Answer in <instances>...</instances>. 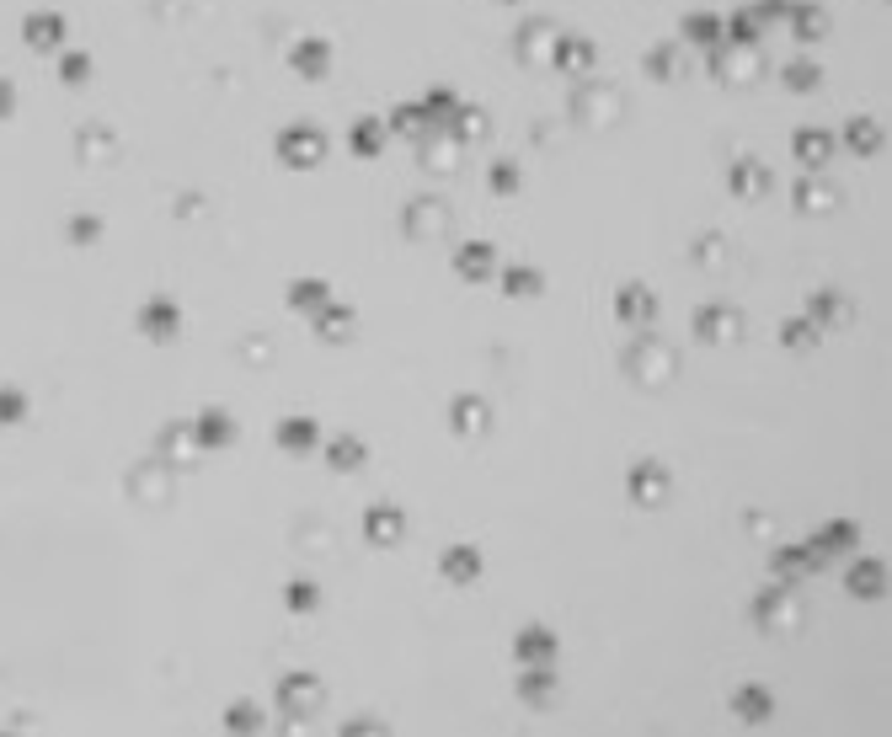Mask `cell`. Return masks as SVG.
<instances>
[{
    "label": "cell",
    "mask_w": 892,
    "mask_h": 737,
    "mask_svg": "<svg viewBox=\"0 0 892 737\" xmlns=\"http://www.w3.org/2000/svg\"><path fill=\"white\" fill-rule=\"evenodd\" d=\"M273 150L289 171H316L326 161V129H316V123H289V129H278Z\"/></svg>",
    "instance_id": "obj_1"
},
{
    "label": "cell",
    "mask_w": 892,
    "mask_h": 737,
    "mask_svg": "<svg viewBox=\"0 0 892 737\" xmlns=\"http://www.w3.org/2000/svg\"><path fill=\"white\" fill-rule=\"evenodd\" d=\"M134 326H139V337L145 342H177L182 337V305L171 300V294H150L145 305H139V316H134Z\"/></svg>",
    "instance_id": "obj_2"
},
{
    "label": "cell",
    "mask_w": 892,
    "mask_h": 737,
    "mask_svg": "<svg viewBox=\"0 0 892 737\" xmlns=\"http://www.w3.org/2000/svg\"><path fill=\"white\" fill-rule=\"evenodd\" d=\"M625 492H631L636 508H663L668 492H674V476H668L663 460H636L631 476H625Z\"/></svg>",
    "instance_id": "obj_3"
},
{
    "label": "cell",
    "mask_w": 892,
    "mask_h": 737,
    "mask_svg": "<svg viewBox=\"0 0 892 737\" xmlns=\"http://www.w3.org/2000/svg\"><path fill=\"white\" fill-rule=\"evenodd\" d=\"M236 417L225 412V406H203V412L187 422V438H193V449L198 454H219V449H230L236 444Z\"/></svg>",
    "instance_id": "obj_4"
},
{
    "label": "cell",
    "mask_w": 892,
    "mask_h": 737,
    "mask_svg": "<svg viewBox=\"0 0 892 737\" xmlns=\"http://www.w3.org/2000/svg\"><path fill=\"white\" fill-rule=\"evenodd\" d=\"M273 700H278V711H284V716H310V711L326 700V689H321L316 673H300V668H294V673H284V679H278Z\"/></svg>",
    "instance_id": "obj_5"
},
{
    "label": "cell",
    "mask_w": 892,
    "mask_h": 737,
    "mask_svg": "<svg viewBox=\"0 0 892 737\" xmlns=\"http://www.w3.org/2000/svg\"><path fill=\"white\" fill-rule=\"evenodd\" d=\"M332 59H337L332 38L310 33V38H300V43L289 49V70L300 75V81H326V75H332Z\"/></svg>",
    "instance_id": "obj_6"
},
{
    "label": "cell",
    "mask_w": 892,
    "mask_h": 737,
    "mask_svg": "<svg viewBox=\"0 0 892 737\" xmlns=\"http://www.w3.org/2000/svg\"><path fill=\"white\" fill-rule=\"evenodd\" d=\"M481 572H487V556H481V545H449L444 556H438V577H444L449 588H471L481 583Z\"/></svg>",
    "instance_id": "obj_7"
},
{
    "label": "cell",
    "mask_w": 892,
    "mask_h": 737,
    "mask_svg": "<svg viewBox=\"0 0 892 737\" xmlns=\"http://www.w3.org/2000/svg\"><path fill=\"white\" fill-rule=\"evenodd\" d=\"M310 332H316L326 348H342V342H353V337H358V310H353V305H342V300H326L316 316H310Z\"/></svg>",
    "instance_id": "obj_8"
},
{
    "label": "cell",
    "mask_w": 892,
    "mask_h": 737,
    "mask_svg": "<svg viewBox=\"0 0 892 737\" xmlns=\"http://www.w3.org/2000/svg\"><path fill=\"white\" fill-rule=\"evenodd\" d=\"M690 326H695L700 342H711V348H716V342H732V337L743 332V310H732V305L716 300V305H700L695 316H690Z\"/></svg>",
    "instance_id": "obj_9"
},
{
    "label": "cell",
    "mask_w": 892,
    "mask_h": 737,
    "mask_svg": "<svg viewBox=\"0 0 892 737\" xmlns=\"http://www.w3.org/2000/svg\"><path fill=\"white\" fill-rule=\"evenodd\" d=\"M364 540L374 545V551H396V545L406 540V513L396 503H374L364 513Z\"/></svg>",
    "instance_id": "obj_10"
},
{
    "label": "cell",
    "mask_w": 892,
    "mask_h": 737,
    "mask_svg": "<svg viewBox=\"0 0 892 737\" xmlns=\"http://www.w3.org/2000/svg\"><path fill=\"white\" fill-rule=\"evenodd\" d=\"M855 545H860V524L855 519H828L818 535L807 540V551L818 556V567H823V561H834V556H850Z\"/></svg>",
    "instance_id": "obj_11"
},
{
    "label": "cell",
    "mask_w": 892,
    "mask_h": 737,
    "mask_svg": "<svg viewBox=\"0 0 892 737\" xmlns=\"http://www.w3.org/2000/svg\"><path fill=\"white\" fill-rule=\"evenodd\" d=\"M556 631L551 625H524L519 636H513V657H519L524 668H556Z\"/></svg>",
    "instance_id": "obj_12"
},
{
    "label": "cell",
    "mask_w": 892,
    "mask_h": 737,
    "mask_svg": "<svg viewBox=\"0 0 892 737\" xmlns=\"http://www.w3.org/2000/svg\"><path fill=\"white\" fill-rule=\"evenodd\" d=\"M834 150H839V139L828 129H818V123H807V129L791 134V155L802 161V171H823L828 161H834Z\"/></svg>",
    "instance_id": "obj_13"
},
{
    "label": "cell",
    "mask_w": 892,
    "mask_h": 737,
    "mask_svg": "<svg viewBox=\"0 0 892 737\" xmlns=\"http://www.w3.org/2000/svg\"><path fill=\"white\" fill-rule=\"evenodd\" d=\"M273 444L284 449V454H294V460H305V454L321 449V422H316V417H284V422L273 428Z\"/></svg>",
    "instance_id": "obj_14"
},
{
    "label": "cell",
    "mask_w": 892,
    "mask_h": 737,
    "mask_svg": "<svg viewBox=\"0 0 892 737\" xmlns=\"http://www.w3.org/2000/svg\"><path fill=\"white\" fill-rule=\"evenodd\" d=\"M65 33H70V22L59 17V11H33V17L22 22V38H27V49H33V54L65 49Z\"/></svg>",
    "instance_id": "obj_15"
},
{
    "label": "cell",
    "mask_w": 892,
    "mask_h": 737,
    "mask_svg": "<svg viewBox=\"0 0 892 737\" xmlns=\"http://www.w3.org/2000/svg\"><path fill=\"white\" fill-rule=\"evenodd\" d=\"M455 273L465 284H487L497 278V246L492 241H460L455 246Z\"/></svg>",
    "instance_id": "obj_16"
},
{
    "label": "cell",
    "mask_w": 892,
    "mask_h": 737,
    "mask_svg": "<svg viewBox=\"0 0 892 737\" xmlns=\"http://www.w3.org/2000/svg\"><path fill=\"white\" fill-rule=\"evenodd\" d=\"M593 59H599V49H593L583 33H556V43H551V65H556L561 75H588V70H593Z\"/></svg>",
    "instance_id": "obj_17"
},
{
    "label": "cell",
    "mask_w": 892,
    "mask_h": 737,
    "mask_svg": "<svg viewBox=\"0 0 892 737\" xmlns=\"http://www.w3.org/2000/svg\"><path fill=\"white\" fill-rule=\"evenodd\" d=\"M786 33L796 43H823L828 38V11L818 6V0H791V11H786Z\"/></svg>",
    "instance_id": "obj_18"
},
{
    "label": "cell",
    "mask_w": 892,
    "mask_h": 737,
    "mask_svg": "<svg viewBox=\"0 0 892 737\" xmlns=\"http://www.w3.org/2000/svg\"><path fill=\"white\" fill-rule=\"evenodd\" d=\"M727 187L738 193V203H754V198H764L775 187V177H770V166L764 161H754V155H743V161H732V171H727Z\"/></svg>",
    "instance_id": "obj_19"
},
{
    "label": "cell",
    "mask_w": 892,
    "mask_h": 737,
    "mask_svg": "<svg viewBox=\"0 0 892 737\" xmlns=\"http://www.w3.org/2000/svg\"><path fill=\"white\" fill-rule=\"evenodd\" d=\"M449 428H455L460 438H481V433L492 428V406L481 401V396H471V390H465V396L449 401Z\"/></svg>",
    "instance_id": "obj_20"
},
{
    "label": "cell",
    "mask_w": 892,
    "mask_h": 737,
    "mask_svg": "<svg viewBox=\"0 0 892 737\" xmlns=\"http://www.w3.org/2000/svg\"><path fill=\"white\" fill-rule=\"evenodd\" d=\"M615 321L620 326H652L657 321V294L647 284H625L615 294Z\"/></svg>",
    "instance_id": "obj_21"
},
{
    "label": "cell",
    "mask_w": 892,
    "mask_h": 737,
    "mask_svg": "<svg viewBox=\"0 0 892 737\" xmlns=\"http://www.w3.org/2000/svg\"><path fill=\"white\" fill-rule=\"evenodd\" d=\"M844 588H850V599H882V593H887V561H882V556L850 561Z\"/></svg>",
    "instance_id": "obj_22"
},
{
    "label": "cell",
    "mask_w": 892,
    "mask_h": 737,
    "mask_svg": "<svg viewBox=\"0 0 892 737\" xmlns=\"http://www.w3.org/2000/svg\"><path fill=\"white\" fill-rule=\"evenodd\" d=\"M770 572H775V583L796 588V583H802V577H812V572H818V556H812L807 545H780V551L770 556Z\"/></svg>",
    "instance_id": "obj_23"
},
{
    "label": "cell",
    "mask_w": 892,
    "mask_h": 737,
    "mask_svg": "<svg viewBox=\"0 0 892 737\" xmlns=\"http://www.w3.org/2000/svg\"><path fill=\"white\" fill-rule=\"evenodd\" d=\"M455 107H460V91H455V86H428V91H422V102H417L422 129H428V134H444V123L455 118Z\"/></svg>",
    "instance_id": "obj_24"
},
{
    "label": "cell",
    "mask_w": 892,
    "mask_h": 737,
    "mask_svg": "<svg viewBox=\"0 0 892 737\" xmlns=\"http://www.w3.org/2000/svg\"><path fill=\"white\" fill-rule=\"evenodd\" d=\"M754 620L764 625V631H780V625H791L796 620V604H791V588L786 583H775V588H764L759 599H754Z\"/></svg>",
    "instance_id": "obj_25"
},
{
    "label": "cell",
    "mask_w": 892,
    "mask_h": 737,
    "mask_svg": "<svg viewBox=\"0 0 892 737\" xmlns=\"http://www.w3.org/2000/svg\"><path fill=\"white\" fill-rule=\"evenodd\" d=\"M732 716H743L748 727H764L775 716V695L764 684H738L732 689Z\"/></svg>",
    "instance_id": "obj_26"
},
{
    "label": "cell",
    "mask_w": 892,
    "mask_h": 737,
    "mask_svg": "<svg viewBox=\"0 0 892 737\" xmlns=\"http://www.w3.org/2000/svg\"><path fill=\"white\" fill-rule=\"evenodd\" d=\"M802 316L818 326V332H834V326H844V316H850V305H844V294H839V289H812Z\"/></svg>",
    "instance_id": "obj_27"
},
{
    "label": "cell",
    "mask_w": 892,
    "mask_h": 737,
    "mask_svg": "<svg viewBox=\"0 0 892 737\" xmlns=\"http://www.w3.org/2000/svg\"><path fill=\"white\" fill-rule=\"evenodd\" d=\"M364 460H369V444H364V438H353V433L326 438V465H332L337 476H353V470H364Z\"/></svg>",
    "instance_id": "obj_28"
},
{
    "label": "cell",
    "mask_w": 892,
    "mask_h": 737,
    "mask_svg": "<svg viewBox=\"0 0 892 737\" xmlns=\"http://www.w3.org/2000/svg\"><path fill=\"white\" fill-rule=\"evenodd\" d=\"M497 284H503L508 300H535V294H545V273L513 262V268H497Z\"/></svg>",
    "instance_id": "obj_29"
},
{
    "label": "cell",
    "mask_w": 892,
    "mask_h": 737,
    "mask_svg": "<svg viewBox=\"0 0 892 737\" xmlns=\"http://www.w3.org/2000/svg\"><path fill=\"white\" fill-rule=\"evenodd\" d=\"M326 300H337L326 278H294V284H289V310H294V316H316Z\"/></svg>",
    "instance_id": "obj_30"
},
{
    "label": "cell",
    "mask_w": 892,
    "mask_h": 737,
    "mask_svg": "<svg viewBox=\"0 0 892 737\" xmlns=\"http://www.w3.org/2000/svg\"><path fill=\"white\" fill-rule=\"evenodd\" d=\"M385 118H353V129H348V150L358 155V161H374V155L385 150Z\"/></svg>",
    "instance_id": "obj_31"
},
{
    "label": "cell",
    "mask_w": 892,
    "mask_h": 737,
    "mask_svg": "<svg viewBox=\"0 0 892 737\" xmlns=\"http://www.w3.org/2000/svg\"><path fill=\"white\" fill-rule=\"evenodd\" d=\"M759 38H764V27H759V17H754V6L732 11V17L722 22V43H732V49H754Z\"/></svg>",
    "instance_id": "obj_32"
},
{
    "label": "cell",
    "mask_w": 892,
    "mask_h": 737,
    "mask_svg": "<svg viewBox=\"0 0 892 737\" xmlns=\"http://www.w3.org/2000/svg\"><path fill=\"white\" fill-rule=\"evenodd\" d=\"M519 700L524 705H551L556 700V668H524L519 673Z\"/></svg>",
    "instance_id": "obj_33"
},
{
    "label": "cell",
    "mask_w": 892,
    "mask_h": 737,
    "mask_svg": "<svg viewBox=\"0 0 892 737\" xmlns=\"http://www.w3.org/2000/svg\"><path fill=\"white\" fill-rule=\"evenodd\" d=\"M780 81H786V91H796V97H812V91L823 86V65L818 59H791V65L780 70Z\"/></svg>",
    "instance_id": "obj_34"
},
{
    "label": "cell",
    "mask_w": 892,
    "mask_h": 737,
    "mask_svg": "<svg viewBox=\"0 0 892 737\" xmlns=\"http://www.w3.org/2000/svg\"><path fill=\"white\" fill-rule=\"evenodd\" d=\"M844 145H850L855 155H876L882 150V123L876 118H850L844 123Z\"/></svg>",
    "instance_id": "obj_35"
},
{
    "label": "cell",
    "mask_w": 892,
    "mask_h": 737,
    "mask_svg": "<svg viewBox=\"0 0 892 737\" xmlns=\"http://www.w3.org/2000/svg\"><path fill=\"white\" fill-rule=\"evenodd\" d=\"M796 209L802 214H823V209H834V187H823L818 182V171H807V182H796Z\"/></svg>",
    "instance_id": "obj_36"
},
{
    "label": "cell",
    "mask_w": 892,
    "mask_h": 737,
    "mask_svg": "<svg viewBox=\"0 0 892 737\" xmlns=\"http://www.w3.org/2000/svg\"><path fill=\"white\" fill-rule=\"evenodd\" d=\"M684 43H695V49H722V22H716L711 11L684 17Z\"/></svg>",
    "instance_id": "obj_37"
},
{
    "label": "cell",
    "mask_w": 892,
    "mask_h": 737,
    "mask_svg": "<svg viewBox=\"0 0 892 737\" xmlns=\"http://www.w3.org/2000/svg\"><path fill=\"white\" fill-rule=\"evenodd\" d=\"M823 332L812 326L807 316H791V321H780V348H791V353H807V348H818Z\"/></svg>",
    "instance_id": "obj_38"
},
{
    "label": "cell",
    "mask_w": 892,
    "mask_h": 737,
    "mask_svg": "<svg viewBox=\"0 0 892 737\" xmlns=\"http://www.w3.org/2000/svg\"><path fill=\"white\" fill-rule=\"evenodd\" d=\"M487 187H492L497 198H513V193H524V166H519V161H508V155H503V161H492V171H487Z\"/></svg>",
    "instance_id": "obj_39"
},
{
    "label": "cell",
    "mask_w": 892,
    "mask_h": 737,
    "mask_svg": "<svg viewBox=\"0 0 892 737\" xmlns=\"http://www.w3.org/2000/svg\"><path fill=\"white\" fill-rule=\"evenodd\" d=\"M444 134H449V139H460V145H465V139L487 134V113H481V107H465V102H460V107H455V118L444 123Z\"/></svg>",
    "instance_id": "obj_40"
},
{
    "label": "cell",
    "mask_w": 892,
    "mask_h": 737,
    "mask_svg": "<svg viewBox=\"0 0 892 737\" xmlns=\"http://www.w3.org/2000/svg\"><path fill=\"white\" fill-rule=\"evenodd\" d=\"M284 609H289V615H316V609H321V588L305 583V577H294V583L284 588Z\"/></svg>",
    "instance_id": "obj_41"
},
{
    "label": "cell",
    "mask_w": 892,
    "mask_h": 737,
    "mask_svg": "<svg viewBox=\"0 0 892 737\" xmlns=\"http://www.w3.org/2000/svg\"><path fill=\"white\" fill-rule=\"evenodd\" d=\"M268 727V716H262V705H252V700H236L225 711V732H262Z\"/></svg>",
    "instance_id": "obj_42"
},
{
    "label": "cell",
    "mask_w": 892,
    "mask_h": 737,
    "mask_svg": "<svg viewBox=\"0 0 892 737\" xmlns=\"http://www.w3.org/2000/svg\"><path fill=\"white\" fill-rule=\"evenodd\" d=\"M385 129H390V134H406V139H428V129H422V113H417V102H401V107H390Z\"/></svg>",
    "instance_id": "obj_43"
},
{
    "label": "cell",
    "mask_w": 892,
    "mask_h": 737,
    "mask_svg": "<svg viewBox=\"0 0 892 737\" xmlns=\"http://www.w3.org/2000/svg\"><path fill=\"white\" fill-rule=\"evenodd\" d=\"M59 81H65V86H86L91 81V59L86 54H65V59H59Z\"/></svg>",
    "instance_id": "obj_44"
},
{
    "label": "cell",
    "mask_w": 892,
    "mask_h": 737,
    "mask_svg": "<svg viewBox=\"0 0 892 737\" xmlns=\"http://www.w3.org/2000/svg\"><path fill=\"white\" fill-rule=\"evenodd\" d=\"M647 70L657 75V81H679V54L674 49H652L647 54Z\"/></svg>",
    "instance_id": "obj_45"
},
{
    "label": "cell",
    "mask_w": 892,
    "mask_h": 737,
    "mask_svg": "<svg viewBox=\"0 0 892 737\" xmlns=\"http://www.w3.org/2000/svg\"><path fill=\"white\" fill-rule=\"evenodd\" d=\"M786 11H791V0H759V6H754V17H759L764 33H770L775 22H786Z\"/></svg>",
    "instance_id": "obj_46"
},
{
    "label": "cell",
    "mask_w": 892,
    "mask_h": 737,
    "mask_svg": "<svg viewBox=\"0 0 892 737\" xmlns=\"http://www.w3.org/2000/svg\"><path fill=\"white\" fill-rule=\"evenodd\" d=\"M27 417V396L22 390H0V422H22Z\"/></svg>",
    "instance_id": "obj_47"
},
{
    "label": "cell",
    "mask_w": 892,
    "mask_h": 737,
    "mask_svg": "<svg viewBox=\"0 0 892 737\" xmlns=\"http://www.w3.org/2000/svg\"><path fill=\"white\" fill-rule=\"evenodd\" d=\"M70 241H75V246H91V241H102V219L81 214V219H75V225H70Z\"/></svg>",
    "instance_id": "obj_48"
},
{
    "label": "cell",
    "mask_w": 892,
    "mask_h": 737,
    "mask_svg": "<svg viewBox=\"0 0 892 737\" xmlns=\"http://www.w3.org/2000/svg\"><path fill=\"white\" fill-rule=\"evenodd\" d=\"M11 113H17V86L0 81V118H11Z\"/></svg>",
    "instance_id": "obj_49"
},
{
    "label": "cell",
    "mask_w": 892,
    "mask_h": 737,
    "mask_svg": "<svg viewBox=\"0 0 892 737\" xmlns=\"http://www.w3.org/2000/svg\"><path fill=\"white\" fill-rule=\"evenodd\" d=\"M503 6H524V0H503Z\"/></svg>",
    "instance_id": "obj_50"
}]
</instances>
